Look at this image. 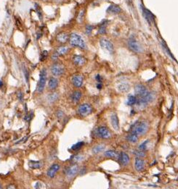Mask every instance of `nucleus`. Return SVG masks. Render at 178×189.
<instances>
[{
    "label": "nucleus",
    "mask_w": 178,
    "mask_h": 189,
    "mask_svg": "<svg viewBox=\"0 0 178 189\" xmlns=\"http://www.w3.org/2000/svg\"><path fill=\"white\" fill-rule=\"evenodd\" d=\"M3 86V82H2V80H0V88Z\"/></svg>",
    "instance_id": "a19ab883"
},
{
    "label": "nucleus",
    "mask_w": 178,
    "mask_h": 189,
    "mask_svg": "<svg viewBox=\"0 0 178 189\" xmlns=\"http://www.w3.org/2000/svg\"><path fill=\"white\" fill-rule=\"evenodd\" d=\"M128 46L130 49L135 52L140 53L143 51V48L135 38H130L128 41Z\"/></svg>",
    "instance_id": "423d86ee"
},
{
    "label": "nucleus",
    "mask_w": 178,
    "mask_h": 189,
    "mask_svg": "<svg viewBox=\"0 0 178 189\" xmlns=\"http://www.w3.org/2000/svg\"><path fill=\"white\" fill-rule=\"evenodd\" d=\"M83 159H84L83 155H81V154H77V155L74 156V157H72V162L75 164V163L79 162H81Z\"/></svg>",
    "instance_id": "c85d7f7f"
},
{
    "label": "nucleus",
    "mask_w": 178,
    "mask_h": 189,
    "mask_svg": "<svg viewBox=\"0 0 178 189\" xmlns=\"http://www.w3.org/2000/svg\"><path fill=\"white\" fill-rule=\"evenodd\" d=\"M18 98L19 99L20 101H22L23 99V94L22 92H21V91H18Z\"/></svg>",
    "instance_id": "4c0bfd02"
},
{
    "label": "nucleus",
    "mask_w": 178,
    "mask_h": 189,
    "mask_svg": "<svg viewBox=\"0 0 178 189\" xmlns=\"http://www.w3.org/2000/svg\"><path fill=\"white\" fill-rule=\"evenodd\" d=\"M135 167L136 170H137V171H141V170H143L145 167L144 160H143L142 158H139V157H137L135 160Z\"/></svg>",
    "instance_id": "a211bd4d"
},
{
    "label": "nucleus",
    "mask_w": 178,
    "mask_h": 189,
    "mask_svg": "<svg viewBox=\"0 0 178 189\" xmlns=\"http://www.w3.org/2000/svg\"><path fill=\"white\" fill-rule=\"evenodd\" d=\"M56 40L59 43H61V44H65V43H66L69 40V36L66 32L59 33L56 36Z\"/></svg>",
    "instance_id": "f8f14e48"
},
{
    "label": "nucleus",
    "mask_w": 178,
    "mask_h": 189,
    "mask_svg": "<svg viewBox=\"0 0 178 189\" xmlns=\"http://www.w3.org/2000/svg\"><path fill=\"white\" fill-rule=\"evenodd\" d=\"M28 164H29V167L32 169H39L42 167L43 165L41 161H33V160L29 161Z\"/></svg>",
    "instance_id": "4be33fe9"
},
{
    "label": "nucleus",
    "mask_w": 178,
    "mask_h": 189,
    "mask_svg": "<svg viewBox=\"0 0 178 189\" xmlns=\"http://www.w3.org/2000/svg\"><path fill=\"white\" fill-rule=\"evenodd\" d=\"M118 89L121 92H127L130 89V85L127 83H121L118 86Z\"/></svg>",
    "instance_id": "5701e85b"
},
{
    "label": "nucleus",
    "mask_w": 178,
    "mask_h": 189,
    "mask_svg": "<svg viewBox=\"0 0 178 189\" xmlns=\"http://www.w3.org/2000/svg\"><path fill=\"white\" fill-rule=\"evenodd\" d=\"M148 125L146 122H140L136 124V125H133L132 128V133L135 134L136 135L140 136L145 134L148 131Z\"/></svg>",
    "instance_id": "f03ea898"
},
{
    "label": "nucleus",
    "mask_w": 178,
    "mask_h": 189,
    "mask_svg": "<svg viewBox=\"0 0 178 189\" xmlns=\"http://www.w3.org/2000/svg\"><path fill=\"white\" fill-rule=\"evenodd\" d=\"M81 98V93L79 91H76L71 95V101L74 103H77Z\"/></svg>",
    "instance_id": "412c9836"
},
{
    "label": "nucleus",
    "mask_w": 178,
    "mask_h": 189,
    "mask_svg": "<svg viewBox=\"0 0 178 189\" xmlns=\"http://www.w3.org/2000/svg\"><path fill=\"white\" fill-rule=\"evenodd\" d=\"M106 23H103L101 25V26L99 28V34H104L106 33Z\"/></svg>",
    "instance_id": "72a5a7b5"
},
{
    "label": "nucleus",
    "mask_w": 178,
    "mask_h": 189,
    "mask_svg": "<svg viewBox=\"0 0 178 189\" xmlns=\"http://www.w3.org/2000/svg\"><path fill=\"white\" fill-rule=\"evenodd\" d=\"M47 57H48V51H46V50H44V51L41 53V54H40V61H44V60L47 58Z\"/></svg>",
    "instance_id": "7c9ffc66"
},
{
    "label": "nucleus",
    "mask_w": 178,
    "mask_h": 189,
    "mask_svg": "<svg viewBox=\"0 0 178 189\" xmlns=\"http://www.w3.org/2000/svg\"><path fill=\"white\" fill-rule=\"evenodd\" d=\"M121 12V8L116 5H111L108 8L107 12L109 14H119Z\"/></svg>",
    "instance_id": "f3484780"
},
{
    "label": "nucleus",
    "mask_w": 178,
    "mask_h": 189,
    "mask_svg": "<svg viewBox=\"0 0 178 189\" xmlns=\"http://www.w3.org/2000/svg\"><path fill=\"white\" fill-rule=\"evenodd\" d=\"M92 30H93V27L92 26V25H87V27H86V33H87V34H88V35L91 34Z\"/></svg>",
    "instance_id": "c9c22d12"
},
{
    "label": "nucleus",
    "mask_w": 178,
    "mask_h": 189,
    "mask_svg": "<svg viewBox=\"0 0 178 189\" xmlns=\"http://www.w3.org/2000/svg\"><path fill=\"white\" fill-rule=\"evenodd\" d=\"M24 73H25V76H26V81H28V71H26V70H24Z\"/></svg>",
    "instance_id": "58836bf2"
},
{
    "label": "nucleus",
    "mask_w": 178,
    "mask_h": 189,
    "mask_svg": "<svg viewBox=\"0 0 178 189\" xmlns=\"http://www.w3.org/2000/svg\"><path fill=\"white\" fill-rule=\"evenodd\" d=\"M41 35H42V33H41V32H40V31H39V32H38V33H37V39H39V38H40V37L41 36Z\"/></svg>",
    "instance_id": "ea45409f"
},
{
    "label": "nucleus",
    "mask_w": 178,
    "mask_h": 189,
    "mask_svg": "<svg viewBox=\"0 0 178 189\" xmlns=\"http://www.w3.org/2000/svg\"><path fill=\"white\" fill-rule=\"evenodd\" d=\"M57 98H58V95L56 93H52L51 94L49 95V100H50V102H53L55 100H57Z\"/></svg>",
    "instance_id": "2f4dec72"
},
{
    "label": "nucleus",
    "mask_w": 178,
    "mask_h": 189,
    "mask_svg": "<svg viewBox=\"0 0 178 189\" xmlns=\"http://www.w3.org/2000/svg\"><path fill=\"white\" fill-rule=\"evenodd\" d=\"M141 10H142V13H143V16H144L145 19L147 21V22L149 24L153 23V22H155V18L153 16V14L150 12V11L149 10L146 9L144 7L141 6Z\"/></svg>",
    "instance_id": "1a4fd4ad"
},
{
    "label": "nucleus",
    "mask_w": 178,
    "mask_h": 189,
    "mask_svg": "<svg viewBox=\"0 0 178 189\" xmlns=\"http://www.w3.org/2000/svg\"><path fill=\"white\" fill-rule=\"evenodd\" d=\"M78 172H79L78 165L76 164H74L67 169L66 173V175L68 176V177H74V175H76Z\"/></svg>",
    "instance_id": "9b49d317"
},
{
    "label": "nucleus",
    "mask_w": 178,
    "mask_h": 189,
    "mask_svg": "<svg viewBox=\"0 0 178 189\" xmlns=\"http://www.w3.org/2000/svg\"><path fill=\"white\" fill-rule=\"evenodd\" d=\"M58 86V81L56 78H51L49 80L48 82V88L50 90L53 91V90L56 89L57 87Z\"/></svg>",
    "instance_id": "6ab92c4d"
},
{
    "label": "nucleus",
    "mask_w": 178,
    "mask_h": 189,
    "mask_svg": "<svg viewBox=\"0 0 178 189\" xmlns=\"http://www.w3.org/2000/svg\"><path fill=\"white\" fill-rule=\"evenodd\" d=\"M69 43L72 47H79L80 49H85L86 44L82 37L79 34L72 33L69 36Z\"/></svg>",
    "instance_id": "f257e3e1"
},
{
    "label": "nucleus",
    "mask_w": 178,
    "mask_h": 189,
    "mask_svg": "<svg viewBox=\"0 0 178 189\" xmlns=\"http://www.w3.org/2000/svg\"><path fill=\"white\" fill-rule=\"evenodd\" d=\"M100 47L103 49L106 50L108 52L112 53L113 51V45L109 40L106 39V38H101L100 40Z\"/></svg>",
    "instance_id": "6e6552de"
},
{
    "label": "nucleus",
    "mask_w": 178,
    "mask_h": 189,
    "mask_svg": "<svg viewBox=\"0 0 178 189\" xmlns=\"http://www.w3.org/2000/svg\"><path fill=\"white\" fill-rule=\"evenodd\" d=\"M60 167H60V165H59L58 164H53L49 168V170H47V176H48L49 177H50V178L54 177L55 176L57 172L60 170Z\"/></svg>",
    "instance_id": "9d476101"
},
{
    "label": "nucleus",
    "mask_w": 178,
    "mask_h": 189,
    "mask_svg": "<svg viewBox=\"0 0 178 189\" xmlns=\"http://www.w3.org/2000/svg\"><path fill=\"white\" fill-rule=\"evenodd\" d=\"M119 162L121 165L126 166L130 162V157H129L127 154L124 152H121L119 155Z\"/></svg>",
    "instance_id": "2eb2a0df"
},
{
    "label": "nucleus",
    "mask_w": 178,
    "mask_h": 189,
    "mask_svg": "<svg viewBox=\"0 0 178 189\" xmlns=\"http://www.w3.org/2000/svg\"><path fill=\"white\" fill-rule=\"evenodd\" d=\"M65 72L63 65L60 63H55L51 67V73L55 76H61Z\"/></svg>",
    "instance_id": "39448f33"
},
{
    "label": "nucleus",
    "mask_w": 178,
    "mask_h": 189,
    "mask_svg": "<svg viewBox=\"0 0 178 189\" xmlns=\"http://www.w3.org/2000/svg\"><path fill=\"white\" fill-rule=\"evenodd\" d=\"M110 120H111V124L113 128L116 131H119V118H118V116L116 115V114H115V113L112 114Z\"/></svg>",
    "instance_id": "dca6fc26"
},
{
    "label": "nucleus",
    "mask_w": 178,
    "mask_h": 189,
    "mask_svg": "<svg viewBox=\"0 0 178 189\" xmlns=\"http://www.w3.org/2000/svg\"><path fill=\"white\" fill-rule=\"evenodd\" d=\"M137 103V98L134 96H129L128 99H127V104L129 105H133Z\"/></svg>",
    "instance_id": "bb28decb"
},
{
    "label": "nucleus",
    "mask_w": 178,
    "mask_h": 189,
    "mask_svg": "<svg viewBox=\"0 0 178 189\" xmlns=\"http://www.w3.org/2000/svg\"><path fill=\"white\" fill-rule=\"evenodd\" d=\"M47 71L44 68H43L40 71L39 80L38 86H37V91L39 93H42L44 89V87L46 85V81H47Z\"/></svg>",
    "instance_id": "7ed1b4c3"
},
{
    "label": "nucleus",
    "mask_w": 178,
    "mask_h": 189,
    "mask_svg": "<svg viewBox=\"0 0 178 189\" xmlns=\"http://www.w3.org/2000/svg\"><path fill=\"white\" fill-rule=\"evenodd\" d=\"M148 142V141H145V142H143L142 144H140V147H139V149H140V150H143V151H144V150L146 149V147H147L146 146H147Z\"/></svg>",
    "instance_id": "e433bc0d"
},
{
    "label": "nucleus",
    "mask_w": 178,
    "mask_h": 189,
    "mask_svg": "<svg viewBox=\"0 0 178 189\" xmlns=\"http://www.w3.org/2000/svg\"><path fill=\"white\" fill-rule=\"evenodd\" d=\"M83 77L79 75H76L72 78V84L77 88H80L83 84Z\"/></svg>",
    "instance_id": "ddd939ff"
},
{
    "label": "nucleus",
    "mask_w": 178,
    "mask_h": 189,
    "mask_svg": "<svg viewBox=\"0 0 178 189\" xmlns=\"http://www.w3.org/2000/svg\"><path fill=\"white\" fill-rule=\"evenodd\" d=\"M105 157H109V158H117L119 157V154L116 151H113V150H109V151H107L105 152L104 154Z\"/></svg>",
    "instance_id": "b1692460"
},
{
    "label": "nucleus",
    "mask_w": 178,
    "mask_h": 189,
    "mask_svg": "<svg viewBox=\"0 0 178 189\" xmlns=\"http://www.w3.org/2000/svg\"><path fill=\"white\" fill-rule=\"evenodd\" d=\"M97 78H100V75H97ZM97 81H101V80H100V79H97Z\"/></svg>",
    "instance_id": "79ce46f5"
},
{
    "label": "nucleus",
    "mask_w": 178,
    "mask_h": 189,
    "mask_svg": "<svg viewBox=\"0 0 178 189\" xmlns=\"http://www.w3.org/2000/svg\"><path fill=\"white\" fill-rule=\"evenodd\" d=\"M135 154L137 157H139V158H143L146 156V153L144 152V151L143 150H138V151H136L135 152Z\"/></svg>",
    "instance_id": "473e14b6"
},
{
    "label": "nucleus",
    "mask_w": 178,
    "mask_h": 189,
    "mask_svg": "<svg viewBox=\"0 0 178 189\" xmlns=\"http://www.w3.org/2000/svg\"><path fill=\"white\" fill-rule=\"evenodd\" d=\"M73 62L77 66H82L86 62V59L81 55H75L73 58Z\"/></svg>",
    "instance_id": "4468645a"
},
{
    "label": "nucleus",
    "mask_w": 178,
    "mask_h": 189,
    "mask_svg": "<svg viewBox=\"0 0 178 189\" xmlns=\"http://www.w3.org/2000/svg\"><path fill=\"white\" fill-rule=\"evenodd\" d=\"M137 136H138L136 135L135 134L131 133V134L127 136V140L131 143H136L137 141V140H138V137Z\"/></svg>",
    "instance_id": "393cba45"
},
{
    "label": "nucleus",
    "mask_w": 178,
    "mask_h": 189,
    "mask_svg": "<svg viewBox=\"0 0 178 189\" xmlns=\"http://www.w3.org/2000/svg\"><path fill=\"white\" fill-rule=\"evenodd\" d=\"M97 134L100 138H103V139H107V138H110V136H111V134H110L108 128H107L105 126L99 127L97 130Z\"/></svg>",
    "instance_id": "0eeeda50"
},
{
    "label": "nucleus",
    "mask_w": 178,
    "mask_h": 189,
    "mask_svg": "<svg viewBox=\"0 0 178 189\" xmlns=\"http://www.w3.org/2000/svg\"><path fill=\"white\" fill-rule=\"evenodd\" d=\"M84 16V10H81V11H80L79 14V15H78V21H79V22H81V21H83Z\"/></svg>",
    "instance_id": "f704fd0d"
},
{
    "label": "nucleus",
    "mask_w": 178,
    "mask_h": 189,
    "mask_svg": "<svg viewBox=\"0 0 178 189\" xmlns=\"http://www.w3.org/2000/svg\"><path fill=\"white\" fill-rule=\"evenodd\" d=\"M83 146H84V142H82V141H81V142H78L76 144H74V145L71 147V149L74 150V151H77V150L80 149Z\"/></svg>",
    "instance_id": "c756f323"
},
{
    "label": "nucleus",
    "mask_w": 178,
    "mask_h": 189,
    "mask_svg": "<svg viewBox=\"0 0 178 189\" xmlns=\"http://www.w3.org/2000/svg\"><path fill=\"white\" fill-rule=\"evenodd\" d=\"M34 8H35V10L36 12H37L39 19L42 20V12H41V9L39 5L38 4H35V5H34Z\"/></svg>",
    "instance_id": "cd10ccee"
},
{
    "label": "nucleus",
    "mask_w": 178,
    "mask_h": 189,
    "mask_svg": "<svg viewBox=\"0 0 178 189\" xmlns=\"http://www.w3.org/2000/svg\"><path fill=\"white\" fill-rule=\"evenodd\" d=\"M92 112V107L89 104H82L79 107L78 113L81 117H87Z\"/></svg>",
    "instance_id": "20e7f679"
},
{
    "label": "nucleus",
    "mask_w": 178,
    "mask_h": 189,
    "mask_svg": "<svg viewBox=\"0 0 178 189\" xmlns=\"http://www.w3.org/2000/svg\"><path fill=\"white\" fill-rule=\"evenodd\" d=\"M15 188V187H14L13 186H8V188Z\"/></svg>",
    "instance_id": "37998d69"
},
{
    "label": "nucleus",
    "mask_w": 178,
    "mask_h": 189,
    "mask_svg": "<svg viewBox=\"0 0 178 189\" xmlns=\"http://www.w3.org/2000/svg\"><path fill=\"white\" fill-rule=\"evenodd\" d=\"M68 50H69L68 47H66V46H61V47H58L55 52L58 56H62L66 54L68 51Z\"/></svg>",
    "instance_id": "aec40b11"
},
{
    "label": "nucleus",
    "mask_w": 178,
    "mask_h": 189,
    "mask_svg": "<svg viewBox=\"0 0 178 189\" xmlns=\"http://www.w3.org/2000/svg\"><path fill=\"white\" fill-rule=\"evenodd\" d=\"M0 188H2V185L0 184Z\"/></svg>",
    "instance_id": "c03bdc74"
},
{
    "label": "nucleus",
    "mask_w": 178,
    "mask_h": 189,
    "mask_svg": "<svg viewBox=\"0 0 178 189\" xmlns=\"http://www.w3.org/2000/svg\"><path fill=\"white\" fill-rule=\"evenodd\" d=\"M104 149H105V145H103V144H100V145L95 146V147L93 148L92 153L94 154H98V153L101 152Z\"/></svg>",
    "instance_id": "a878e982"
}]
</instances>
